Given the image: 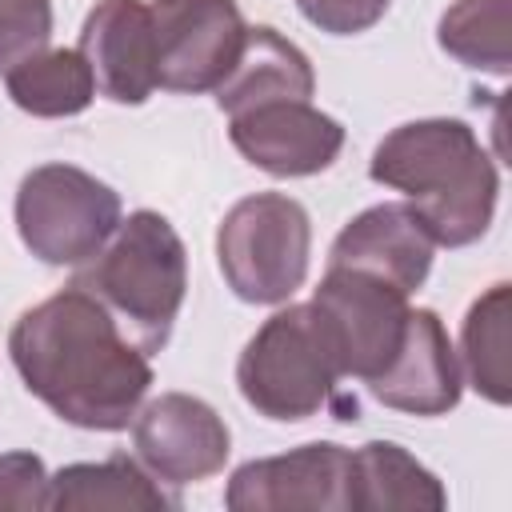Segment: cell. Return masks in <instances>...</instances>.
<instances>
[{
    "label": "cell",
    "instance_id": "1",
    "mask_svg": "<svg viewBox=\"0 0 512 512\" xmlns=\"http://www.w3.org/2000/svg\"><path fill=\"white\" fill-rule=\"evenodd\" d=\"M8 352L32 396L92 432L128 428L152 384L148 352L76 284L28 308L12 324Z\"/></svg>",
    "mask_w": 512,
    "mask_h": 512
},
{
    "label": "cell",
    "instance_id": "2",
    "mask_svg": "<svg viewBox=\"0 0 512 512\" xmlns=\"http://www.w3.org/2000/svg\"><path fill=\"white\" fill-rule=\"evenodd\" d=\"M372 180L408 196L436 244L480 240L496 212L500 176L464 120H412L372 152Z\"/></svg>",
    "mask_w": 512,
    "mask_h": 512
},
{
    "label": "cell",
    "instance_id": "3",
    "mask_svg": "<svg viewBox=\"0 0 512 512\" xmlns=\"http://www.w3.org/2000/svg\"><path fill=\"white\" fill-rule=\"evenodd\" d=\"M72 284L100 300L120 332L152 356L168 344V332L184 304V244L160 212L140 208L116 224V232L92 260L80 264Z\"/></svg>",
    "mask_w": 512,
    "mask_h": 512
},
{
    "label": "cell",
    "instance_id": "4",
    "mask_svg": "<svg viewBox=\"0 0 512 512\" xmlns=\"http://www.w3.org/2000/svg\"><path fill=\"white\" fill-rule=\"evenodd\" d=\"M340 376L344 368L316 304H288L268 316L236 364L240 396L280 424L316 416L336 396Z\"/></svg>",
    "mask_w": 512,
    "mask_h": 512
},
{
    "label": "cell",
    "instance_id": "5",
    "mask_svg": "<svg viewBox=\"0 0 512 512\" xmlns=\"http://www.w3.org/2000/svg\"><path fill=\"white\" fill-rule=\"evenodd\" d=\"M312 228L300 200L256 192L228 208L216 232V260L228 288L248 304H280L308 276Z\"/></svg>",
    "mask_w": 512,
    "mask_h": 512
},
{
    "label": "cell",
    "instance_id": "6",
    "mask_svg": "<svg viewBox=\"0 0 512 512\" xmlns=\"http://www.w3.org/2000/svg\"><path fill=\"white\" fill-rule=\"evenodd\" d=\"M120 224V196L84 168L40 164L20 180L16 228L32 256L44 264L80 268L92 260Z\"/></svg>",
    "mask_w": 512,
    "mask_h": 512
},
{
    "label": "cell",
    "instance_id": "7",
    "mask_svg": "<svg viewBox=\"0 0 512 512\" xmlns=\"http://www.w3.org/2000/svg\"><path fill=\"white\" fill-rule=\"evenodd\" d=\"M156 88L212 92L240 56L244 16L236 0H152Z\"/></svg>",
    "mask_w": 512,
    "mask_h": 512
},
{
    "label": "cell",
    "instance_id": "8",
    "mask_svg": "<svg viewBox=\"0 0 512 512\" xmlns=\"http://www.w3.org/2000/svg\"><path fill=\"white\" fill-rule=\"evenodd\" d=\"M312 304L328 324L344 376H356L364 384L388 368L412 312L400 288L352 268H328Z\"/></svg>",
    "mask_w": 512,
    "mask_h": 512
},
{
    "label": "cell",
    "instance_id": "9",
    "mask_svg": "<svg viewBox=\"0 0 512 512\" xmlns=\"http://www.w3.org/2000/svg\"><path fill=\"white\" fill-rule=\"evenodd\" d=\"M132 440L144 468L168 484H196L224 468L228 424L212 404L188 392H164L132 420Z\"/></svg>",
    "mask_w": 512,
    "mask_h": 512
},
{
    "label": "cell",
    "instance_id": "10",
    "mask_svg": "<svg viewBox=\"0 0 512 512\" xmlns=\"http://www.w3.org/2000/svg\"><path fill=\"white\" fill-rule=\"evenodd\" d=\"M352 452L340 444H304L284 456L248 460L232 472L224 504L232 512H296L348 508Z\"/></svg>",
    "mask_w": 512,
    "mask_h": 512
},
{
    "label": "cell",
    "instance_id": "11",
    "mask_svg": "<svg viewBox=\"0 0 512 512\" xmlns=\"http://www.w3.org/2000/svg\"><path fill=\"white\" fill-rule=\"evenodd\" d=\"M228 120L236 152L272 176L324 172L344 148V128L308 100H272Z\"/></svg>",
    "mask_w": 512,
    "mask_h": 512
},
{
    "label": "cell",
    "instance_id": "12",
    "mask_svg": "<svg viewBox=\"0 0 512 512\" xmlns=\"http://www.w3.org/2000/svg\"><path fill=\"white\" fill-rule=\"evenodd\" d=\"M80 56L96 92L116 104H144L156 92V44L144 0H100L80 28Z\"/></svg>",
    "mask_w": 512,
    "mask_h": 512
},
{
    "label": "cell",
    "instance_id": "13",
    "mask_svg": "<svg viewBox=\"0 0 512 512\" xmlns=\"http://www.w3.org/2000/svg\"><path fill=\"white\" fill-rule=\"evenodd\" d=\"M432 248V232L408 204H376L336 236L328 268L368 272L408 296L424 284L432 268Z\"/></svg>",
    "mask_w": 512,
    "mask_h": 512
},
{
    "label": "cell",
    "instance_id": "14",
    "mask_svg": "<svg viewBox=\"0 0 512 512\" xmlns=\"http://www.w3.org/2000/svg\"><path fill=\"white\" fill-rule=\"evenodd\" d=\"M368 392L380 404L416 412V416H440V412L456 408L460 364H456V352H452L448 332L436 312H428V308L408 312L404 340H400L396 356L388 360V368L376 380H368Z\"/></svg>",
    "mask_w": 512,
    "mask_h": 512
},
{
    "label": "cell",
    "instance_id": "15",
    "mask_svg": "<svg viewBox=\"0 0 512 512\" xmlns=\"http://www.w3.org/2000/svg\"><path fill=\"white\" fill-rule=\"evenodd\" d=\"M312 88H316V76H312L308 56L292 40H284L276 28L256 24L244 32L236 64L212 92H216L220 112L236 116V112H248L272 100H308Z\"/></svg>",
    "mask_w": 512,
    "mask_h": 512
},
{
    "label": "cell",
    "instance_id": "16",
    "mask_svg": "<svg viewBox=\"0 0 512 512\" xmlns=\"http://www.w3.org/2000/svg\"><path fill=\"white\" fill-rule=\"evenodd\" d=\"M448 504L440 480L416 460L408 456L400 444L392 440H372L364 448L352 452V468H348V508H364V512H392V508H428L440 512Z\"/></svg>",
    "mask_w": 512,
    "mask_h": 512
},
{
    "label": "cell",
    "instance_id": "17",
    "mask_svg": "<svg viewBox=\"0 0 512 512\" xmlns=\"http://www.w3.org/2000/svg\"><path fill=\"white\" fill-rule=\"evenodd\" d=\"M168 504L172 500L128 456H108L100 464H68L48 480V508L56 512H156Z\"/></svg>",
    "mask_w": 512,
    "mask_h": 512
},
{
    "label": "cell",
    "instance_id": "18",
    "mask_svg": "<svg viewBox=\"0 0 512 512\" xmlns=\"http://www.w3.org/2000/svg\"><path fill=\"white\" fill-rule=\"evenodd\" d=\"M8 96L32 112V116H76L92 104L96 96V80L88 60L80 56V48H44L28 60H20L16 68L4 72Z\"/></svg>",
    "mask_w": 512,
    "mask_h": 512
},
{
    "label": "cell",
    "instance_id": "19",
    "mask_svg": "<svg viewBox=\"0 0 512 512\" xmlns=\"http://www.w3.org/2000/svg\"><path fill=\"white\" fill-rule=\"evenodd\" d=\"M464 376L492 404H508V284H492L464 316Z\"/></svg>",
    "mask_w": 512,
    "mask_h": 512
},
{
    "label": "cell",
    "instance_id": "20",
    "mask_svg": "<svg viewBox=\"0 0 512 512\" xmlns=\"http://www.w3.org/2000/svg\"><path fill=\"white\" fill-rule=\"evenodd\" d=\"M440 48L468 68L508 72V0H456L440 16Z\"/></svg>",
    "mask_w": 512,
    "mask_h": 512
},
{
    "label": "cell",
    "instance_id": "21",
    "mask_svg": "<svg viewBox=\"0 0 512 512\" xmlns=\"http://www.w3.org/2000/svg\"><path fill=\"white\" fill-rule=\"evenodd\" d=\"M52 36L48 0H0V72L44 52Z\"/></svg>",
    "mask_w": 512,
    "mask_h": 512
},
{
    "label": "cell",
    "instance_id": "22",
    "mask_svg": "<svg viewBox=\"0 0 512 512\" xmlns=\"http://www.w3.org/2000/svg\"><path fill=\"white\" fill-rule=\"evenodd\" d=\"M48 508V472L32 452L0 456V512Z\"/></svg>",
    "mask_w": 512,
    "mask_h": 512
},
{
    "label": "cell",
    "instance_id": "23",
    "mask_svg": "<svg viewBox=\"0 0 512 512\" xmlns=\"http://www.w3.org/2000/svg\"><path fill=\"white\" fill-rule=\"evenodd\" d=\"M388 4L392 0H296L304 20L332 36H352V32L372 28Z\"/></svg>",
    "mask_w": 512,
    "mask_h": 512
}]
</instances>
